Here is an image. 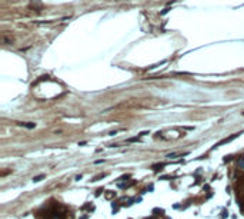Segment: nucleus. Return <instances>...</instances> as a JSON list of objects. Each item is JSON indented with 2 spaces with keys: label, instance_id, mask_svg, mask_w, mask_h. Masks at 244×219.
Masks as SVG:
<instances>
[{
  "label": "nucleus",
  "instance_id": "obj_1",
  "mask_svg": "<svg viewBox=\"0 0 244 219\" xmlns=\"http://www.w3.org/2000/svg\"><path fill=\"white\" fill-rule=\"evenodd\" d=\"M237 193H238L240 205H241V206H243V209H244V178L237 183Z\"/></svg>",
  "mask_w": 244,
  "mask_h": 219
}]
</instances>
